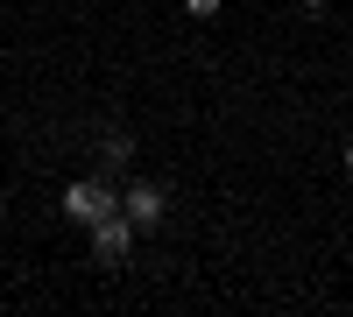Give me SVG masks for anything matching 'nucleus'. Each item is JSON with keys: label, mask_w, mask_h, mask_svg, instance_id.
Instances as JSON below:
<instances>
[{"label": "nucleus", "mask_w": 353, "mask_h": 317, "mask_svg": "<svg viewBox=\"0 0 353 317\" xmlns=\"http://www.w3.org/2000/svg\"><path fill=\"white\" fill-rule=\"evenodd\" d=\"M106 212H121L113 177H78V184H64V219H71V226H85V233H92Z\"/></svg>", "instance_id": "1"}, {"label": "nucleus", "mask_w": 353, "mask_h": 317, "mask_svg": "<svg viewBox=\"0 0 353 317\" xmlns=\"http://www.w3.org/2000/svg\"><path fill=\"white\" fill-rule=\"evenodd\" d=\"M134 233H141V226L128 219V205H121V212H106V219L92 226V261H99V268H121L128 254H134Z\"/></svg>", "instance_id": "2"}, {"label": "nucleus", "mask_w": 353, "mask_h": 317, "mask_svg": "<svg viewBox=\"0 0 353 317\" xmlns=\"http://www.w3.org/2000/svg\"><path fill=\"white\" fill-rule=\"evenodd\" d=\"M121 205H128V219L141 226V233H156L163 212H170V190H163V184H128V190H121Z\"/></svg>", "instance_id": "3"}, {"label": "nucleus", "mask_w": 353, "mask_h": 317, "mask_svg": "<svg viewBox=\"0 0 353 317\" xmlns=\"http://www.w3.org/2000/svg\"><path fill=\"white\" fill-rule=\"evenodd\" d=\"M128 155H134V134H121V127H113V134L99 141V169L113 177V169H128Z\"/></svg>", "instance_id": "4"}, {"label": "nucleus", "mask_w": 353, "mask_h": 317, "mask_svg": "<svg viewBox=\"0 0 353 317\" xmlns=\"http://www.w3.org/2000/svg\"><path fill=\"white\" fill-rule=\"evenodd\" d=\"M184 14H198V21H212V14H219V0H184Z\"/></svg>", "instance_id": "5"}, {"label": "nucleus", "mask_w": 353, "mask_h": 317, "mask_svg": "<svg viewBox=\"0 0 353 317\" xmlns=\"http://www.w3.org/2000/svg\"><path fill=\"white\" fill-rule=\"evenodd\" d=\"M297 8H325V0H297Z\"/></svg>", "instance_id": "6"}, {"label": "nucleus", "mask_w": 353, "mask_h": 317, "mask_svg": "<svg viewBox=\"0 0 353 317\" xmlns=\"http://www.w3.org/2000/svg\"><path fill=\"white\" fill-rule=\"evenodd\" d=\"M346 169H353V141H346Z\"/></svg>", "instance_id": "7"}, {"label": "nucleus", "mask_w": 353, "mask_h": 317, "mask_svg": "<svg viewBox=\"0 0 353 317\" xmlns=\"http://www.w3.org/2000/svg\"><path fill=\"white\" fill-rule=\"evenodd\" d=\"M0 219H8V197H0Z\"/></svg>", "instance_id": "8"}]
</instances>
